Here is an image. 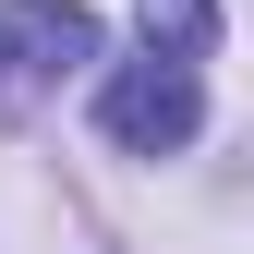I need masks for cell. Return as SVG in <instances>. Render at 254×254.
Masks as SVG:
<instances>
[{"label": "cell", "mask_w": 254, "mask_h": 254, "mask_svg": "<svg viewBox=\"0 0 254 254\" xmlns=\"http://www.w3.org/2000/svg\"><path fill=\"white\" fill-rule=\"evenodd\" d=\"M97 121H109V145H133V157H170V145H194V121H206V85H194V61H182V49H133V61L97 85Z\"/></svg>", "instance_id": "6da1fadb"}, {"label": "cell", "mask_w": 254, "mask_h": 254, "mask_svg": "<svg viewBox=\"0 0 254 254\" xmlns=\"http://www.w3.org/2000/svg\"><path fill=\"white\" fill-rule=\"evenodd\" d=\"M73 61H97V24L73 12V0H0V97H61V73Z\"/></svg>", "instance_id": "7a4b0ae2"}]
</instances>
